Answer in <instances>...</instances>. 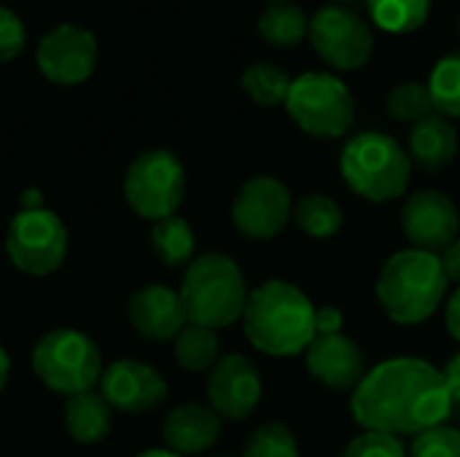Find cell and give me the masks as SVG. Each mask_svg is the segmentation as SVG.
<instances>
[{
	"label": "cell",
	"mask_w": 460,
	"mask_h": 457,
	"mask_svg": "<svg viewBox=\"0 0 460 457\" xmlns=\"http://www.w3.org/2000/svg\"><path fill=\"white\" fill-rule=\"evenodd\" d=\"M342 312L337 307H315V334H342Z\"/></svg>",
	"instance_id": "cell-33"
},
{
	"label": "cell",
	"mask_w": 460,
	"mask_h": 457,
	"mask_svg": "<svg viewBox=\"0 0 460 457\" xmlns=\"http://www.w3.org/2000/svg\"><path fill=\"white\" fill-rule=\"evenodd\" d=\"M259 35L275 48H294L310 35V16L294 3H272L259 16Z\"/></svg>",
	"instance_id": "cell-21"
},
{
	"label": "cell",
	"mask_w": 460,
	"mask_h": 457,
	"mask_svg": "<svg viewBox=\"0 0 460 457\" xmlns=\"http://www.w3.org/2000/svg\"><path fill=\"white\" fill-rule=\"evenodd\" d=\"M8 261L32 277L57 272L67 256V226L46 207L19 210L5 229Z\"/></svg>",
	"instance_id": "cell-9"
},
{
	"label": "cell",
	"mask_w": 460,
	"mask_h": 457,
	"mask_svg": "<svg viewBox=\"0 0 460 457\" xmlns=\"http://www.w3.org/2000/svg\"><path fill=\"white\" fill-rule=\"evenodd\" d=\"M447 286L450 280L442 269L439 256L407 248L385 261L375 291L383 312L394 323L415 326L429 321L439 310Z\"/></svg>",
	"instance_id": "cell-3"
},
{
	"label": "cell",
	"mask_w": 460,
	"mask_h": 457,
	"mask_svg": "<svg viewBox=\"0 0 460 457\" xmlns=\"http://www.w3.org/2000/svg\"><path fill=\"white\" fill-rule=\"evenodd\" d=\"M240 83H243V92H245L256 105L275 108V105H286L294 78H291L286 70H280L278 65L256 62V65L245 67Z\"/></svg>",
	"instance_id": "cell-24"
},
{
	"label": "cell",
	"mask_w": 460,
	"mask_h": 457,
	"mask_svg": "<svg viewBox=\"0 0 460 457\" xmlns=\"http://www.w3.org/2000/svg\"><path fill=\"white\" fill-rule=\"evenodd\" d=\"M310 43L337 70H358L372 59V27L345 5H326L310 19Z\"/></svg>",
	"instance_id": "cell-10"
},
{
	"label": "cell",
	"mask_w": 460,
	"mask_h": 457,
	"mask_svg": "<svg viewBox=\"0 0 460 457\" xmlns=\"http://www.w3.org/2000/svg\"><path fill=\"white\" fill-rule=\"evenodd\" d=\"M307 372L332 391H356L367 377L361 347L345 334H321L305 350Z\"/></svg>",
	"instance_id": "cell-16"
},
{
	"label": "cell",
	"mask_w": 460,
	"mask_h": 457,
	"mask_svg": "<svg viewBox=\"0 0 460 457\" xmlns=\"http://www.w3.org/2000/svg\"><path fill=\"white\" fill-rule=\"evenodd\" d=\"M100 393L111 404L113 412L146 415L164 404L167 382L151 364L121 358L105 366L100 377Z\"/></svg>",
	"instance_id": "cell-15"
},
{
	"label": "cell",
	"mask_w": 460,
	"mask_h": 457,
	"mask_svg": "<svg viewBox=\"0 0 460 457\" xmlns=\"http://www.w3.org/2000/svg\"><path fill=\"white\" fill-rule=\"evenodd\" d=\"M243 329L256 350L275 358L299 356L318 337L313 302L286 280H267L251 291Z\"/></svg>",
	"instance_id": "cell-2"
},
{
	"label": "cell",
	"mask_w": 460,
	"mask_h": 457,
	"mask_svg": "<svg viewBox=\"0 0 460 457\" xmlns=\"http://www.w3.org/2000/svg\"><path fill=\"white\" fill-rule=\"evenodd\" d=\"M194 229L186 218L170 215L154 224L151 248L164 267H183L194 261Z\"/></svg>",
	"instance_id": "cell-22"
},
{
	"label": "cell",
	"mask_w": 460,
	"mask_h": 457,
	"mask_svg": "<svg viewBox=\"0 0 460 457\" xmlns=\"http://www.w3.org/2000/svg\"><path fill=\"white\" fill-rule=\"evenodd\" d=\"M402 229L415 250L439 256L458 240V207L445 191H415L402 207Z\"/></svg>",
	"instance_id": "cell-13"
},
{
	"label": "cell",
	"mask_w": 460,
	"mask_h": 457,
	"mask_svg": "<svg viewBox=\"0 0 460 457\" xmlns=\"http://www.w3.org/2000/svg\"><path fill=\"white\" fill-rule=\"evenodd\" d=\"M113 426V409L102 399V393L86 391L78 396H70L65 404V428L73 442L78 444H97L111 434Z\"/></svg>",
	"instance_id": "cell-20"
},
{
	"label": "cell",
	"mask_w": 460,
	"mask_h": 457,
	"mask_svg": "<svg viewBox=\"0 0 460 457\" xmlns=\"http://www.w3.org/2000/svg\"><path fill=\"white\" fill-rule=\"evenodd\" d=\"M453 399L442 369L420 358H391L367 372L350 412L364 431L418 436L450 417Z\"/></svg>",
	"instance_id": "cell-1"
},
{
	"label": "cell",
	"mask_w": 460,
	"mask_h": 457,
	"mask_svg": "<svg viewBox=\"0 0 460 457\" xmlns=\"http://www.w3.org/2000/svg\"><path fill=\"white\" fill-rule=\"evenodd\" d=\"M375 24L385 32L407 35L426 24L431 0H367Z\"/></svg>",
	"instance_id": "cell-25"
},
{
	"label": "cell",
	"mask_w": 460,
	"mask_h": 457,
	"mask_svg": "<svg viewBox=\"0 0 460 457\" xmlns=\"http://www.w3.org/2000/svg\"><path fill=\"white\" fill-rule=\"evenodd\" d=\"M270 3H291V0H270Z\"/></svg>",
	"instance_id": "cell-39"
},
{
	"label": "cell",
	"mask_w": 460,
	"mask_h": 457,
	"mask_svg": "<svg viewBox=\"0 0 460 457\" xmlns=\"http://www.w3.org/2000/svg\"><path fill=\"white\" fill-rule=\"evenodd\" d=\"M35 377L59 396L94 391L102 377V356L92 337L78 329L59 326L46 331L32 347Z\"/></svg>",
	"instance_id": "cell-6"
},
{
	"label": "cell",
	"mask_w": 460,
	"mask_h": 457,
	"mask_svg": "<svg viewBox=\"0 0 460 457\" xmlns=\"http://www.w3.org/2000/svg\"><path fill=\"white\" fill-rule=\"evenodd\" d=\"M243 457H299V447H296L294 434L286 426L264 423L248 436L243 447Z\"/></svg>",
	"instance_id": "cell-29"
},
{
	"label": "cell",
	"mask_w": 460,
	"mask_h": 457,
	"mask_svg": "<svg viewBox=\"0 0 460 457\" xmlns=\"http://www.w3.org/2000/svg\"><path fill=\"white\" fill-rule=\"evenodd\" d=\"M407 457H460V431L437 426L415 436Z\"/></svg>",
	"instance_id": "cell-30"
},
{
	"label": "cell",
	"mask_w": 460,
	"mask_h": 457,
	"mask_svg": "<svg viewBox=\"0 0 460 457\" xmlns=\"http://www.w3.org/2000/svg\"><path fill=\"white\" fill-rule=\"evenodd\" d=\"M439 261H442V269H445L447 280L460 286V237L450 245V248L442 250V259H439Z\"/></svg>",
	"instance_id": "cell-34"
},
{
	"label": "cell",
	"mask_w": 460,
	"mask_h": 457,
	"mask_svg": "<svg viewBox=\"0 0 460 457\" xmlns=\"http://www.w3.org/2000/svg\"><path fill=\"white\" fill-rule=\"evenodd\" d=\"M186 194V170L172 151L154 148L140 154L124 175V199L135 215L156 224L178 215Z\"/></svg>",
	"instance_id": "cell-8"
},
{
	"label": "cell",
	"mask_w": 460,
	"mask_h": 457,
	"mask_svg": "<svg viewBox=\"0 0 460 457\" xmlns=\"http://www.w3.org/2000/svg\"><path fill=\"white\" fill-rule=\"evenodd\" d=\"M340 3H353V0H340Z\"/></svg>",
	"instance_id": "cell-40"
},
{
	"label": "cell",
	"mask_w": 460,
	"mask_h": 457,
	"mask_svg": "<svg viewBox=\"0 0 460 457\" xmlns=\"http://www.w3.org/2000/svg\"><path fill=\"white\" fill-rule=\"evenodd\" d=\"M175 361L181 369L191 374L210 372L221 358H218V337L213 329L186 323L183 331L175 337Z\"/></svg>",
	"instance_id": "cell-23"
},
{
	"label": "cell",
	"mask_w": 460,
	"mask_h": 457,
	"mask_svg": "<svg viewBox=\"0 0 460 457\" xmlns=\"http://www.w3.org/2000/svg\"><path fill=\"white\" fill-rule=\"evenodd\" d=\"M27 43V30L19 13L11 8L0 5V62H11L24 51Z\"/></svg>",
	"instance_id": "cell-32"
},
{
	"label": "cell",
	"mask_w": 460,
	"mask_h": 457,
	"mask_svg": "<svg viewBox=\"0 0 460 457\" xmlns=\"http://www.w3.org/2000/svg\"><path fill=\"white\" fill-rule=\"evenodd\" d=\"M458 32H460V16H458Z\"/></svg>",
	"instance_id": "cell-41"
},
{
	"label": "cell",
	"mask_w": 460,
	"mask_h": 457,
	"mask_svg": "<svg viewBox=\"0 0 460 457\" xmlns=\"http://www.w3.org/2000/svg\"><path fill=\"white\" fill-rule=\"evenodd\" d=\"M388 113L396 121H407V124H418L420 119L434 113V100L429 92V83H418V81H404L399 86L391 89L388 100H385Z\"/></svg>",
	"instance_id": "cell-28"
},
{
	"label": "cell",
	"mask_w": 460,
	"mask_h": 457,
	"mask_svg": "<svg viewBox=\"0 0 460 457\" xmlns=\"http://www.w3.org/2000/svg\"><path fill=\"white\" fill-rule=\"evenodd\" d=\"M162 436L175 455H199L208 453L221 436V417L205 404H181L164 423Z\"/></svg>",
	"instance_id": "cell-18"
},
{
	"label": "cell",
	"mask_w": 460,
	"mask_h": 457,
	"mask_svg": "<svg viewBox=\"0 0 460 457\" xmlns=\"http://www.w3.org/2000/svg\"><path fill=\"white\" fill-rule=\"evenodd\" d=\"M137 457H181V455H175V453H170V450H148V453H140Z\"/></svg>",
	"instance_id": "cell-38"
},
{
	"label": "cell",
	"mask_w": 460,
	"mask_h": 457,
	"mask_svg": "<svg viewBox=\"0 0 460 457\" xmlns=\"http://www.w3.org/2000/svg\"><path fill=\"white\" fill-rule=\"evenodd\" d=\"M127 318L140 337L154 339V342L175 339L189 323L181 294L159 283L146 286L132 294L127 304Z\"/></svg>",
	"instance_id": "cell-17"
},
{
	"label": "cell",
	"mask_w": 460,
	"mask_h": 457,
	"mask_svg": "<svg viewBox=\"0 0 460 457\" xmlns=\"http://www.w3.org/2000/svg\"><path fill=\"white\" fill-rule=\"evenodd\" d=\"M407 154H410L412 164H418L429 172L445 170L458 154L456 124L442 113H431V116L420 119L410 129V151Z\"/></svg>",
	"instance_id": "cell-19"
},
{
	"label": "cell",
	"mask_w": 460,
	"mask_h": 457,
	"mask_svg": "<svg viewBox=\"0 0 460 457\" xmlns=\"http://www.w3.org/2000/svg\"><path fill=\"white\" fill-rule=\"evenodd\" d=\"M178 294L183 302L186 321L213 331L243 321L251 296L243 269L234 259L224 253L197 256L186 267Z\"/></svg>",
	"instance_id": "cell-4"
},
{
	"label": "cell",
	"mask_w": 460,
	"mask_h": 457,
	"mask_svg": "<svg viewBox=\"0 0 460 457\" xmlns=\"http://www.w3.org/2000/svg\"><path fill=\"white\" fill-rule=\"evenodd\" d=\"M342 457H407V450L399 442V436L364 431L345 447Z\"/></svg>",
	"instance_id": "cell-31"
},
{
	"label": "cell",
	"mask_w": 460,
	"mask_h": 457,
	"mask_svg": "<svg viewBox=\"0 0 460 457\" xmlns=\"http://www.w3.org/2000/svg\"><path fill=\"white\" fill-rule=\"evenodd\" d=\"M8 377H11V358H8L5 347L0 345V393L8 385Z\"/></svg>",
	"instance_id": "cell-37"
},
{
	"label": "cell",
	"mask_w": 460,
	"mask_h": 457,
	"mask_svg": "<svg viewBox=\"0 0 460 457\" xmlns=\"http://www.w3.org/2000/svg\"><path fill=\"white\" fill-rule=\"evenodd\" d=\"M340 170L358 197L369 202H394L404 197L410 186L412 159L391 135L361 132L345 145Z\"/></svg>",
	"instance_id": "cell-5"
},
{
	"label": "cell",
	"mask_w": 460,
	"mask_h": 457,
	"mask_svg": "<svg viewBox=\"0 0 460 457\" xmlns=\"http://www.w3.org/2000/svg\"><path fill=\"white\" fill-rule=\"evenodd\" d=\"M294 218L291 191L272 175H256L245 180L232 202V221L248 240L264 242L278 237Z\"/></svg>",
	"instance_id": "cell-11"
},
{
	"label": "cell",
	"mask_w": 460,
	"mask_h": 457,
	"mask_svg": "<svg viewBox=\"0 0 460 457\" xmlns=\"http://www.w3.org/2000/svg\"><path fill=\"white\" fill-rule=\"evenodd\" d=\"M294 221L299 224V229L315 240H326L334 237L342 229V207L326 197V194H307L296 202L294 207Z\"/></svg>",
	"instance_id": "cell-26"
},
{
	"label": "cell",
	"mask_w": 460,
	"mask_h": 457,
	"mask_svg": "<svg viewBox=\"0 0 460 457\" xmlns=\"http://www.w3.org/2000/svg\"><path fill=\"white\" fill-rule=\"evenodd\" d=\"M445 323H447V331H450V334H453V337L460 342V286H458V291L450 296V302H447Z\"/></svg>",
	"instance_id": "cell-36"
},
{
	"label": "cell",
	"mask_w": 460,
	"mask_h": 457,
	"mask_svg": "<svg viewBox=\"0 0 460 457\" xmlns=\"http://www.w3.org/2000/svg\"><path fill=\"white\" fill-rule=\"evenodd\" d=\"M40 75L57 86H78L92 78L97 67V38L78 24L51 27L35 51Z\"/></svg>",
	"instance_id": "cell-12"
},
{
	"label": "cell",
	"mask_w": 460,
	"mask_h": 457,
	"mask_svg": "<svg viewBox=\"0 0 460 457\" xmlns=\"http://www.w3.org/2000/svg\"><path fill=\"white\" fill-rule=\"evenodd\" d=\"M264 382L253 361L240 353L224 356L208 372V401L221 420H248L261 404Z\"/></svg>",
	"instance_id": "cell-14"
},
{
	"label": "cell",
	"mask_w": 460,
	"mask_h": 457,
	"mask_svg": "<svg viewBox=\"0 0 460 457\" xmlns=\"http://www.w3.org/2000/svg\"><path fill=\"white\" fill-rule=\"evenodd\" d=\"M429 92L437 113L447 119H460V51L442 57L434 65L429 78Z\"/></svg>",
	"instance_id": "cell-27"
},
{
	"label": "cell",
	"mask_w": 460,
	"mask_h": 457,
	"mask_svg": "<svg viewBox=\"0 0 460 457\" xmlns=\"http://www.w3.org/2000/svg\"><path fill=\"white\" fill-rule=\"evenodd\" d=\"M442 374H445V382H447L453 404H460V353L450 358V364L442 369Z\"/></svg>",
	"instance_id": "cell-35"
},
{
	"label": "cell",
	"mask_w": 460,
	"mask_h": 457,
	"mask_svg": "<svg viewBox=\"0 0 460 457\" xmlns=\"http://www.w3.org/2000/svg\"><path fill=\"white\" fill-rule=\"evenodd\" d=\"M286 110L302 132L323 140L348 135L356 121L350 89L332 73H302L294 78Z\"/></svg>",
	"instance_id": "cell-7"
}]
</instances>
